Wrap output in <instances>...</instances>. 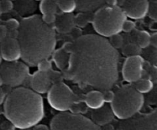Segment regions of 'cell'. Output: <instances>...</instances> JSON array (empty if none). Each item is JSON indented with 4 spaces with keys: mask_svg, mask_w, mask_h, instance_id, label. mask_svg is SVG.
I'll return each instance as SVG.
<instances>
[{
    "mask_svg": "<svg viewBox=\"0 0 157 130\" xmlns=\"http://www.w3.org/2000/svg\"><path fill=\"white\" fill-rule=\"evenodd\" d=\"M48 75H49V77H50L52 84L61 82V81H63V80H64L63 73H61V72H59V71L53 70V69H52L51 71L48 72Z\"/></svg>",
    "mask_w": 157,
    "mask_h": 130,
    "instance_id": "27",
    "label": "cell"
},
{
    "mask_svg": "<svg viewBox=\"0 0 157 130\" xmlns=\"http://www.w3.org/2000/svg\"><path fill=\"white\" fill-rule=\"evenodd\" d=\"M47 93L49 105L58 112L69 111L75 103L83 101L63 81L52 84Z\"/></svg>",
    "mask_w": 157,
    "mask_h": 130,
    "instance_id": "7",
    "label": "cell"
},
{
    "mask_svg": "<svg viewBox=\"0 0 157 130\" xmlns=\"http://www.w3.org/2000/svg\"><path fill=\"white\" fill-rule=\"evenodd\" d=\"M6 93L5 92V90L3 89H2L0 87V105L3 104L5 99H6Z\"/></svg>",
    "mask_w": 157,
    "mask_h": 130,
    "instance_id": "37",
    "label": "cell"
},
{
    "mask_svg": "<svg viewBox=\"0 0 157 130\" xmlns=\"http://www.w3.org/2000/svg\"><path fill=\"white\" fill-rule=\"evenodd\" d=\"M0 8L2 13H9L13 9L12 0H0Z\"/></svg>",
    "mask_w": 157,
    "mask_h": 130,
    "instance_id": "28",
    "label": "cell"
},
{
    "mask_svg": "<svg viewBox=\"0 0 157 130\" xmlns=\"http://www.w3.org/2000/svg\"><path fill=\"white\" fill-rule=\"evenodd\" d=\"M6 119L15 128L29 129L39 123L44 116V100L32 89L17 87L6 95L3 102Z\"/></svg>",
    "mask_w": 157,
    "mask_h": 130,
    "instance_id": "3",
    "label": "cell"
},
{
    "mask_svg": "<svg viewBox=\"0 0 157 130\" xmlns=\"http://www.w3.org/2000/svg\"><path fill=\"white\" fill-rule=\"evenodd\" d=\"M144 67L148 73L149 78L153 81V84H157V65L144 61Z\"/></svg>",
    "mask_w": 157,
    "mask_h": 130,
    "instance_id": "23",
    "label": "cell"
},
{
    "mask_svg": "<svg viewBox=\"0 0 157 130\" xmlns=\"http://www.w3.org/2000/svg\"><path fill=\"white\" fill-rule=\"evenodd\" d=\"M144 59L140 55L128 57L122 67V76L126 82L134 84L143 77Z\"/></svg>",
    "mask_w": 157,
    "mask_h": 130,
    "instance_id": "10",
    "label": "cell"
},
{
    "mask_svg": "<svg viewBox=\"0 0 157 130\" xmlns=\"http://www.w3.org/2000/svg\"><path fill=\"white\" fill-rule=\"evenodd\" d=\"M51 57L52 58V61H54L55 66L61 71H63L67 68V64H68L69 54H67L62 47L54 50Z\"/></svg>",
    "mask_w": 157,
    "mask_h": 130,
    "instance_id": "17",
    "label": "cell"
},
{
    "mask_svg": "<svg viewBox=\"0 0 157 130\" xmlns=\"http://www.w3.org/2000/svg\"><path fill=\"white\" fill-rule=\"evenodd\" d=\"M150 29H152V30L157 31V21H153V24L150 25Z\"/></svg>",
    "mask_w": 157,
    "mask_h": 130,
    "instance_id": "41",
    "label": "cell"
},
{
    "mask_svg": "<svg viewBox=\"0 0 157 130\" xmlns=\"http://www.w3.org/2000/svg\"><path fill=\"white\" fill-rule=\"evenodd\" d=\"M119 129L157 130V109L147 114L133 116L118 125Z\"/></svg>",
    "mask_w": 157,
    "mask_h": 130,
    "instance_id": "9",
    "label": "cell"
},
{
    "mask_svg": "<svg viewBox=\"0 0 157 130\" xmlns=\"http://www.w3.org/2000/svg\"><path fill=\"white\" fill-rule=\"evenodd\" d=\"M0 55L5 61H18L21 58V50L18 39L7 37L1 41Z\"/></svg>",
    "mask_w": 157,
    "mask_h": 130,
    "instance_id": "12",
    "label": "cell"
},
{
    "mask_svg": "<svg viewBox=\"0 0 157 130\" xmlns=\"http://www.w3.org/2000/svg\"><path fill=\"white\" fill-rule=\"evenodd\" d=\"M8 35V30L6 28V25H0V42L2 41L5 38H7Z\"/></svg>",
    "mask_w": 157,
    "mask_h": 130,
    "instance_id": "34",
    "label": "cell"
},
{
    "mask_svg": "<svg viewBox=\"0 0 157 130\" xmlns=\"http://www.w3.org/2000/svg\"><path fill=\"white\" fill-rule=\"evenodd\" d=\"M52 130H100L101 126L80 113L60 112L50 122Z\"/></svg>",
    "mask_w": 157,
    "mask_h": 130,
    "instance_id": "6",
    "label": "cell"
},
{
    "mask_svg": "<svg viewBox=\"0 0 157 130\" xmlns=\"http://www.w3.org/2000/svg\"><path fill=\"white\" fill-rule=\"evenodd\" d=\"M17 39L21 47V58L30 67L50 58L57 44L54 28L45 24L38 15L21 20Z\"/></svg>",
    "mask_w": 157,
    "mask_h": 130,
    "instance_id": "2",
    "label": "cell"
},
{
    "mask_svg": "<svg viewBox=\"0 0 157 130\" xmlns=\"http://www.w3.org/2000/svg\"><path fill=\"white\" fill-rule=\"evenodd\" d=\"M36 66L38 67V71L48 73L49 71L52 70V61L49 60L48 58H47V59H44L39 61Z\"/></svg>",
    "mask_w": 157,
    "mask_h": 130,
    "instance_id": "25",
    "label": "cell"
},
{
    "mask_svg": "<svg viewBox=\"0 0 157 130\" xmlns=\"http://www.w3.org/2000/svg\"><path fill=\"white\" fill-rule=\"evenodd\" d=\"M151 60H152V62L153 63V64L157 65V50H155V51L152 54Z\"/></svg>",
    "mask_w": 157,
    "mask_h": 130,
    "instance_id": "38",
    "label": "cell"
},
{
    "mask_svg": "<svg viewBox=\"0 0 157 130\" xmlns=\"http://www.w3.org/2000/svg\"><path fill=\"white\" fill-rule=\"evenodd\" d=\"M148 0H126L122 9L127 17L134 20L143 19L148 15Z\"/></svg>",
    "mask_w": 157,
    "mask_h": 130,
    "instance_id": "11",
    "label": "cell"
},
{
    "mask_svg": "<svg viewBox=\"0 0 157 130\" xmlns=\"http://www.w3.org/2000/svg\"><path fill=\"white\" fill-rule=\"evenodd\" d=\"M2 11H1V8H0V15H2Z\"/></svg>",
    "mask_w": 157,
    "mask_h": 130,
    "instance_id": "44",
    "label": "cell"
},
{
    "mask_svg": "<svg viewBox=\"0 0 157 130\" xmlns=\"http://www.w3.org/2000/svg\"><path fill=\"white\" fill-rule=\"evenodd\" d=\"M55 2H58V0H55Z\"/></svg>",
    "mask_w": 157,
    "mask_h": 130,
    "instance_id": "46",
    "label": "cell"
},
{
    "mask_svg": "<svg viewBox=\"0 0 157 130\" xmlns=\"http://www.w3.org/2000/svg\"><path fill=\"white\" fill-rule=\"evenodd\" d=\"M83 102L87 108L93 110L101 108L105 104L103 93L101 90H92L87 93L83 98Z\"/></svg>",
    "mask_w": 157,
    "mask_h": 130,
    "instance_id": "15",
    "label": "cell"
},
{
    "mask_svg": "<svg viewBox=\"0 0 157 130\" xmlns=\"http://www.w3.org/2000/svg\"><path fill=\"white\" fill-rule=\"evenodd\" d=\"M125 2L126 0H117V6H119V7H122Z\"/></svg>",
    "mask_w": 157,
    "mask_h": 130,
    "instance_id": "40",
    "label": "cell"
},
{
    "mask_svg": "<svg viewBox=\"0 0 157 130\" xmlns=\"http://www.w3.org/2000/svg\"><path fill=\"white\" fill-rule=\"evenodd\" d=\"M0 128L2 130H14L15 129V127L12 122L9 120L6 119V121H3L1 124H0Z\"/></svg>",
    "mask_w": 157,
    "mask_h": 130,
    "instance_id": "33",
    "label": "cell"
},
{
    "mask_svg": "<svg viewBox=\"0 0 157 130\" xmlns=\"http://www.w3.org/2000/svg\"><path fill=\"white\" fill-rule=\"evenodd\" d=\"M3 85V80H2V78L1 75H0V87Z\"/></svg>",
    "mask_w": 157,
    "mask_h": 130,
    "instance_id": "42",
    "label": "cell"
},
{
    "mask_svg": "<svg viewBox=\"0 0 157 130\" xmlns=\"http://www.w3.org/2000/svg\"><path fill=\"white\" fill-rule=\"evenodd\" d=\"M120 54L106 38L81 35L73 42L64 79L82 87L111 90L119 79Z\"/></svg>",
    "mask_w": 157,
    "mask_h": 130,
    "instance_id": "1",
    "label": "cell"
},
{
    "mask_svg": "<svg viewBox=\"0 0 157 130\" xmlns=\"http://www.w3.org/2000/svg\"><path fill=\"white\" fill-rule=\"evenodd\" d=\"M114 119V115L111 108L104 106L98 110H94L91 113V120L99 126L110 123Z\"/></svg>",
    "mask_w": 157,
    "mask_h": 130,
    "instance_id": "14",
    "label": "cell"
},
{
    "mask_svg": "<svg viewBox=\"0 0 157 130\" xmlns=\"http://www.w3.org/2000/svg\"><path fill=\"white\" fill-rule=\"evenodd\" d=\"M148 15L154 21H157V0H153L149 5Z\"/></svg>",
    "mask_w": 157,
    "mask_h": 130,
    "instance_id": "26",
    "label": "cell"
},
{
    "mask_svg": "<svg viewBox=\"0 0 157 130\" xmlns=\"http://www.w3.org/2000/svg\"><path fill=\"white\" fill-rule=\"evenodd\" d=\"M151 44L157 49V32L151 35Z\"/></svg>",
    "mask_w": 157,
    "mask_h": 130,
    "instance_id": "35",
    "label": "cell"
},
{
    "mask_svg": "<svg viewBox=\"0 0 157 130\" xmlns=\"http://www.w3.org/2000/svg\"><path fill=\"white\" fill-rule=\"evenodd\" d=\"M0 75L6 87H18L29 78V65L18 61H6L0 64Z\"/></svg>",
    "mask_w": 157,
    "mask_h": 130,
    "instance_id": "8",
    "label": "cell"
},
{
    "mask_svg": "<svg viewBox=\"0 0 157 130\" xmlns=\"http://www.w3.org/2000/svg\"><path fill=\"white\" fill-rule=\"evenodd\" d=\"M127 18L122 8L117 6H107L95 12L91 22L98 35L104 38H110L122 32L123 24Z\"/></svg>",
    "mask_w": 157,
    "mask_h": 130,
    "instance_id": "5",
    "label": "cell"
},
{
    "mask_svg": "<svg viewBox=\"0 0 157 130\" xmlns=\"http://www.w3.org/2000/svg\"><path fill=\"white\" fill-rule=\"evenodd\" d=\"M39 10L43 15H56L58 7L55 0H41Z\"/></svg>",
    "mask_w": 157,
    "mask_h": 130,
    "instance_id": "18",
    "label": "cell"
},
{
    "mask_svg": "<svg viewBox=\"0 0 157 130\" xmlns=\"http://www.w3.org/2000/svg\"><path fill=\"white\" fill-rule=\"evenodd\" d=\"M134 87L137 91L141 93H147L151 91L153 88V82L149 78H141L134 83Z\"/></svg>",
    "mask_w": 157,
    "mask_h": 130,
    "instance_id": "19",
    "label": "cell"
},
{
    "mask_svg": "<svg viewBox=\"0 0 157 130\" xmlns=\"http://www.w3.org/2000/svg\"><path fill=\"white\" fill-rule=\"evenodd\" d=\"M52 83L49 77L48 73L36 71L32 74L30 79V86L32 90L38 94L47 93Z\"/></svg>",
    "mask_w": 157,
    "mask_h": 130,
    "instance_id": "13",
    "label": "cell"
},
{
    "mask_svg": "<svg viewBox=\"0 0 157 130\" xmlns=\"http://www.w3.org/2000/svg\"><path fill=\"white\" fill-rule=\"evenodd\" d=\"M136 44L142 49L147 48L151 44V35L146 31H141L138 33Z\"/></svg>",
    "mask_w": 157,
    "mask_h": 130,
    "instance_id": "22",
    "label": "cell"
},
{
    "mask_svg": "<svg viewBox=\"0 0 157 130\" xmlns=\"http://www.w3.org/2000/svg\"><path fill=\"white\" fill-rule=\"evenodd\" d=\"M2 62V58H1V55H0V64H1Z\"/></svg>",
    "mask_w": 157,
    "mask_h": 130,
    "instance_id": "43",
    "label": "cell"
},
{
    "mask_svg": "<svg viewBox=\"0 0 157 130\" xmlns=\"http://www.w3.org/2000/svg\"><path fill=\"white\" fill-rule=\"evenodd\" d=\"M33 128L35 130H48V126L44 124H39L38 123L37 125H35V126L33 127Z\"/></svg>",
    "mask_w": 157,
    "mask_h": 130,
    "instance_id": "36",
    "label": "cell"
},
{
    "mask_svg": "<svg viewBox=\"0 0 157 130\" xmlns=\"http://www.w3.org/2000/svg\"><path fill=\"white\" fill-rule=\"evenodd\" d=\"M103 96H104V99L105 103H111L113 102V99H114L115 93L110 90H103Z\"/></svg>",
    "mask_w": 157,
    "mask_h": 130,
    "instance_id": "31",
    "label": "cell"
},
{
    "mask_svg": "<svg viewBox=\"0 0 157 130\" xmlns=\"http://www.w3.org/2000/svg\"><path fill=\"white\" fill-rule=\"evenodd\" d=\"M144 102L143 93L137 91L134 86L127 84L115 92L114 99L110 104L115 117L125 120L138 114L142 110Z\"/></svg>",
    "mask_w": 157,
    "mask_h": 130,
    "instance_id": "4",
    "label": "cell"
},
{
    "mask_svg": "<svg viewBox=\"0 0 157 130\" xmlns=\"http://www.w3.org/2000/svg\"><path fill=\"white\" fill-rule=\"evenodd\" d=\"M35 1H39L40 2V1H41V0H35Z\"/></svg>",
    "mask_w": 157,
    "mask_h": 130,
    "instance_id": "45",
    "label": "cell"
},
{
    "mask_svg": "<svg viewBox=\"0 0 157 130\" xmlns=\"http://www.w3.org/2000/svg\"><path fill=\"white\" fill-rule=\"evenodd\" d=\"M106 2L108 6H117V0H106Z\"/></svg>",
    "mask_w": 157,
    "mask_h": 130,
    "instance_id": "39",
    "label": "cell"
},
{
    "mask_svg": "<svg viewBox=\"0 0 157 130\" xmlns=\"http://www.w3.org/2000/svg\"><path fill=\"white\" fill-rule=\"evenodd\" d=\"M141 53H142V48L137 44L130 43V44H127L122 47L123 55L127 57V58L140 55Z\"/></svg>",
    "mask_w": 157,
    "mask_h": 130,
    "instance_id": "21",
    "label": "cell"
},
{
    "mask_svg": "<svg viewBox=\"0 0 157 130\" xmlns=\"http://www.w3.org/2000/svg\"><path fill=\"white\" fill-rule=\"evenodd\" d=\"M110 44L114 47L115 49H120V48H122V47L124 46V38L120 34H117V35H112L110 36Z\"/></svg>",
    "mask_w": 157,
    "mask_h": 130,
    "instance_id": "24",
    "label": "cell"
},
{
    "mask_svg": "<svg viewBox=\"0 0 157 130\" xmlns=\"http://www.w3.org/2000/svg\"><path fill=\"white\" fill-rule=\"evenodd\" d=\"M6 27L7 28L8 31H15V30H18L20 26V22L18 21H17L16 19H14V18H11L9 19L6 23Z\"/></svg>",
    "mask_w": 157,
    "mask_h": 130,
    "instance_id": "29",
    "label": "cell"
},
{
    "mask_svg": "<svg viewBox=\"0 0 157 130\" xmlns=\"http://www.w3.org/2000/svg\"><path fill=\"white\" fill-rule=\"evenodd\" d=\"M136 28V23L134 21H131V20H126L124 21V24H123L122 32H126V33H129L133 31Z\"/></svg>",
    "mask_w": 157,
    "mask_h": 130,
    "instance_id": "30",
    "label": "cell"
},
{
    "mask_svg": "<svg viewBox=\"0 0 157 130\" xmlns=\"http://www.w3.org/2000/svg\"><path fill=\"white\" fill-rule=\"evenodd\" d=\"M75 17L70 14L61 15L59 18H56L55 22V28L59 33L67 34L70 33L75 28Z\"/></svg>",
    "mask_w": 157,
    "mask_h": 130,
    "instance_id": "16",
    "label": "cell"
},
{
    "mask_svg": "<svg viewBox=\"0 0 157 130\" xmlns=\"http://www.w3.org/2000/svg\"><path fill=\"white\" fill-rule=\"evenodd\" d=\"M56 15H43L41 16V19L45 24L48 25H54L56 21Z\"/></svg>",
    "mask_w": 157,
    "mask_h": 130,
    "instance_id": "32",
    "label": "cell"
},
{
    "mask_svg": "<svg viewBox=\"0 0 157 130\" xmlns=\"http://www.w3.org/2000/svg\"><path fill=\"white\" fill-rule=\"evenodd\" d=\"M57 5L58 9L65 14L72 13L77 7L75 0H58Z\"/></svg>",
    "mask_w": 157,
    "mask_h": 130,
    "instance_id": "20",
    "label": "cell"
},
{
    "mask_svg": "<svg viewBox=\"0 0 157 130\" xmlns=\"http://www.w3.org/2000/svg\"><path fill=\"white\" fill-rule=\"evenodd\" d=\"M12 1H14V0H12Z\"/></svg>",
    "mask_w": 157,
    "mask_h": 130,
    "instance_id": "47",
    "label": "cell"
}]
</instances>
